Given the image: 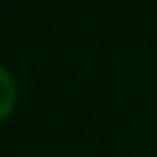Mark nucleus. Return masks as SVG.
I'll list each match as a JSON object with an SVG mask.
<instances>
[{"label":"nucleus","instance_id":"nucleus-1","mask_svg":"<svg viewBox=\"0 0 157 157\" xmlns=\"http://www.w3.org/2000/svg\"><path fill=\"white\" fill-rule=\"evenodd\" d=\"M16 104V83L12 74L0 65V120H5Z\"/></svg>","mask_w":157,"mask_h":157}]
</instances>
